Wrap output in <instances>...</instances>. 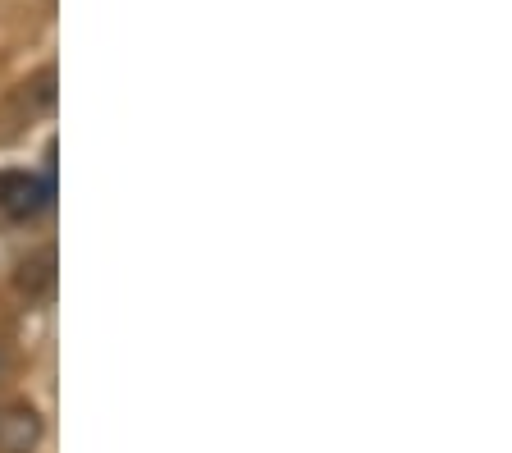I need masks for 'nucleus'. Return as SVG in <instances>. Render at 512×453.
I'll return each instance as SVG.
<instances>
[{"label": "nucleus", "instance_id": "obj_2", "mask_svg": "<svg viewBox=\"0 0 512 453\" xmlns=\"http://www.w3.org/2000/svg\"><path fill=\"white\" fill-rule=\"evenodd\" d=\"M42 440V417L32 408H0V453H32Z\"/></svg>", "mask_w": 512, "mask_h": 453}, {"label": "nucleus", "instance_id": "obj_1", "mask_svg": "<svg viewBox=\"0 0 512 453\" xmlns=\"http://www.w3.org/2000/svg\"><path fill=\"white\" fill-rule=\"evenodd\" d=\"M55 101V69H42L37 78L14 87V97L0 106V138H14L23 124H32L37 115H46Z\"/></svg>", "mask_w": 512, "mask_h": 453}, {"label": "nucleus", "instance_id": "obj_3", "mask_svg": "<svg viewBox=\"0 0 512 453\" xmlns=\"http://www.w3.org/2000/svg\"><path fill=\"white\" fill-rule=\"evenodd\" d=\"M0 188H10V197H0V202L10 206L14 216H32V211H42L51 202V179H23V174H14V179H0Z\"/></svg>", "mask_w": 512, "mask_h": 453}]
</instances>
